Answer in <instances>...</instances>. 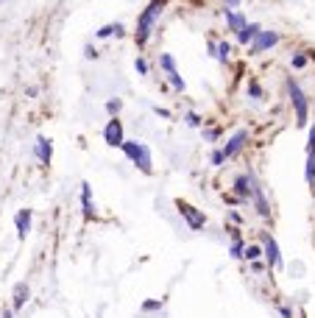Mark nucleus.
<instances>
[{
	"label": "nucleus",
	"instance_id": "nucleus-33",
	"mask_svg": "<svg viewBox=\"0 0 315 318\" xmlns=\"http://www.w3.org/2000/svg\"><path fill=\"white\" fill-rule=\"evenodd\" d=\"M3 318H11V310H6V313H3Z\"/></svg>",
	"mask_w": 315,
	"mask_h": 318
},
{
	"label": "nucleus",
	"instance_id": "nucleus-17",
	"mask_svg": "<svg viewBox=\"0 0 315 318\" xmlns=\"http://www.w3.org/2000/svg\"><path fill=\"white\" fill-rule=\"evenodd\" d=\"M112 34H115V37H123V34H126L123 22H109V25H103V28L98 31V37H100V39H106V37H112Z\"/></svg>",
	"mask_w": 315,
	"mask_h": 318
},
{
	"label": "nucleus",
	"instance_id": "nucleus-15",
	"mask_svg": "<svg viewBox=\"0 0 315 318\" xmlns=\"http://www.w3.org/2000/svg\"><path fill=\"white\" fill-rule=\"evenodd\" d=\"M259 31H262V28H259L257 22H248V25L243 28L240 34H237V42H240V45H251V42H254V37H257Z\"/></svg>",
	"mask_w": 315,
	"mask_h": 318
},
{
	"label": "nucleus",
	"instance_id": "nucleus-32",
	"mask_svg": "<svg viewBox=\"0 0 315 318\" xmlns=\"http://www.w3.org/2000/svg\"><path fill=\"white\" fill-rule=\"evenodd\" d=\"M226 3H229V6H237V3H240V0H226Z\"/></svg>",
	"mask_w": 315,
	"mask_h": 318
},
{
	"label": "nucleus",
	"instance_id": "nucleus-24",
	"mask_svg": "<svg viewBox=\"0 0 315 318\" xmlns=\"http://www.w3.org/2000/svg\"><path fill=\"white\" fill-rule=\"evenodd\" d=\"M231 257H237V260H240V257H243V251H246V249H243V240L240 237H234V243H231Z\"/></svg>",
	"mask_w": 315,
	"mask_h": 318
},
{
	"label": "nucleus",
	"instance_id": "nucleus-21",
	"mask_svg": "<svg viewBox=\"0 0 315 318\" xmlns=\"http://www.w3.org/2000/svg\"><path fill=\"white\" fill-rule=\"evenodd\" d=\"M229 53H231V45H229V42H218V50H215V56L221 59V62H226V59H229Z\"/></svg>",
	"mask_w": 315,
	"mask_h": 318
},
{
	"label": "nucleus",
	"instance_id": "nucleus-26",
	"mask_svg": "<svg viewBox=\"0 0 315 318\" xmlns=\"http://www.w3.org/2000/svg\"><path fill=\"white\" fill-rule=\"evenodd\" d=\"M248 95H251V98H262V87H259L257 81H248Z\"/></svg>",
	"mask_w": 315,
	"mask_h": 318
},
{
	"label": "nucleus",
	"instance_id": "nucleus-29",
	"mask_svg": "<svg viewBox=\"0 0 315 318\" xmlns=\"http://www.w3.org/2000/svg\"><path fill=\"white\" fill-rule=\"evenodd\" d=\"M315 151V126H310V143H307V154Z\"/></svg>",
	"mask_w": 315,
	"mask_h": 318
},
{
	"label": "nucleus",
	"instance_id": "nucleus-13",
	"mask_svg": "<svg viewBox=\"0 0 315 318\" xmlns=\"http://www.w3.org/2000/svg\"><path fill=\"white\" fill-rule=\"evenodd\" d=\"M234 193H237L240 198H251V193H254V181L248 179L246 173L237 176V179H234Z\"/></svg>",
	"mask_w": 315,
	"mask_h": 318
},
{
	"label": "nucleus",
	"instance_id": "nucleus-28",
	"mask_svg": "<svg viewBox=\"0 0 315 318\" xmlns=\"http://www.w3.org/2000/svg\"><path fill=\"white\" fill-rule=\"evenodd\" d=\"M184 120H187V126H201V117L195 115V112H187V115H184Z\"/></svg>",
	"mask_w": 315,
	"mask_h": 318
},
{
	"label": "nucleus",
	"instance_id": "nucleus-23",
	"mask_svg": "<svg viewBox=\"0 0 315 318\" xmlns=\"http://www.w3.org/2000/svg\"><path fill=\"white\" fill-rule=\"evenodd\" d=\"M120 106H123L120 98H112V101H106V112H109V115H117V112H120Z\"/></svg>",
	"mask_w": 315,
	"mask_h": 318
},
{
	"label": "nucleus",
	"instance_id": "nucleus-8",
	"mask_svg": "<svg viewBox=\"0 0 315 318\" xmlns=\"http://www.w3.org/2000/svg\"><path fill=\"white\" fill-rule=\"evenodd\" d=\"M279 42V34L276 31H259L257 37H254V42H251V53H262V50H268V48H273V45Z\"/></svg>",
	"mask_w": 315,
	"mask_h": 318
},
{
	"label": "nucleus",
	"instance_id": "nucleus-16",
	"mask_svg": "<svg viewBox=\"0 0 315 318\" xmlns=\"http://www.w3.org/2000/svg\"><path fill=\"white\" fill-rule=\"evenodd\" d=\"M81 207H84V215L92 218L95 215V204H92V196H90V184H81Z\"/></svg>",
	"mask_w": 315,
	"mask_h": 318
},
{
	"label": "nucleus",
	"instance_id": "nucleus-19",
	"mask_svg": "<svg viewBox=\"0 0 315 318\" xmlns=\"http://www.w3.org/2000/svg\"><path fill=\"white\" fill-rule=\"evenodd\" d=\"M243 257H246V260L248 262H257L259 260V257H262V246H246V251H243Z\"/></svg>",
	"mask_w": 315,
	"mask_h": 318
},
{
	"label": "nucleus",
	"instance_id": "nucleus-1",
	"mask_svg": "<svg viewBox=\"0 0 315 318\" xmlns=\"http://www.w3.org/2000/svg\"><path fill=\"white\" fill-rule=\"evenodd\" d=\"M165 3H168V0H151V3H148V9L140 14V20H137V31H134L137 48H145L148 37H151V31H153V22H156L159 14H162Z\"/></svg>",
	"mask_w": 315,
	"mask_h": 318
},
{
	"label": "nucleus",
	"instance_id": "nucleus-9",
	"mask_svg": "<svg viewBox=\"0 0 315 318\" xmlns=\"http://www.w3.org/2000/svg\"><path fill=\"white\" fill-rule=\"evenodd\" d=\"M31 215H34L31 209H20L14 215V226H17V237L20 240H25L28 232H31Z\"/></svg>",
	"mask_w": 315,
	"mask_h": 318
},
{
	"label": "nucleus",
	"instance_id": "nucleus-20",
	"mask_svg": "<svg viewBox=\"0 0 315 318\" xmlns=\"http://www.w3.org/2000/svg\"><path fill=\"white\" fill-rule=\"evenodd\" d=\"M304 176H307V181H315V151L312 154H307V170H304Z\"/></svg>",
	"mask_w": 315,
	"mask_h": 318
},
{
	"label": "nucleus",
	"instance_id": "nucleus-7",
	"mask_svg": "<svg viewBox=\"0 0 315 318\" xmlns=\"http://www.w3.org/2000/svg\"><path fill=\"white\" fill-rule=\"evenodd\" d=\"M159 64H162V70L168 73V78H170V84H173V90H184V78L179 75V70H176V62H173V56L170 53H162L159 56Z\"/></svg>",
	"mask_w": 315,
	"mask_h": 318
},
{
	"label": "nucleus",
	"instance_id": "nucleus-18",
	"mask_svg": "<svg viewBox=\"0 0 315 318\" xmlns=\"http://www.w3.org/2000/svg\"><path fill=\"white\" fill-rule=\"evenodd\" d=\"M254 201H257V209H259V215H268V204H265V196H262V190H259L257 184H254Z\"/></svg>",
	"mask_w": 315,
	"mask_h": 318
},
{
	"label": "nucleus",
	"instance_id": "nucleus-27",
	"mask_svg": "<svg viewBox=\"0 0 315 318\" xmlns=\"http://www.w3.org/2000/svg\"><path fill=\"white\" fill-rule=\"evenodd\" d=\"M209 162H212V165H223V162H226L223 151H221V148H215V151H212V154H209Z\"/></svg>",
	"mask_w": 315,
	"mask_h": 318
},
{
	"label": "nucleus",
	"instance_id": "nucleus-31",
	"mask_svg": "<svg viewBox=\"0 0 315 318\" xmlns=\"http://www.w3.org/2000/svg\"><path fill=\"white\" fill-rule=\"evenodd\" d=\"M221 137V131H218V128H209V131H206V140H218Z\"/></svg>",
	"mask_w": 315,
	"mask_h": 318
},
{
	"label": "nucleus",
	"instance_id": "nucleus-4",
	"mask_svg": "<svg viewBox=\"0 0 315 318\" xmlns=\"http://www.w3.org/2000/svg\"><path fill=\"white\" fill-rule=\"evenodd\" d=\"M176 209H179V215L187 221V226L190 229H204L206 226V215L201 209H195L193 204H187V201H181V198H176Z\"/></svg>",
	"mask_w": 315,
	"mask_h": 318
},
{
	"label": "nucleus",
	"instance_id": "nucleus-10",
	"mask_svg": "<svg viewBox=\"0 0 315 318\" xmlns=\"http://www.w3.org/2000/svg\"><path fill=\"white\" fill-rule=\"evenodd\" d=\"M246 140H248V131H237L234 137H231L229 143H226L223 148H221V151H223V156L229 159V156L240 154V151H243V145H246Z\"/></svg>",
	"mask_w": 315,
	"mask_h": 318
},
{
	"label": "nucleus",
	"instance_id": "nucleus-3",
	"mask_svg": "<svg viewBox=\"0 0 315 318\" xmlns=\"http://www.w3.org/2000/svg\"><path fill=\"white\" fill-rule=\"evenodd\" d=\"M287 92H290V103L296 109V126L304 128L310 123V106H307V95L301 92V87L293 78H287Z\"/></svg>",
	"mask_w": 315,
	"mask_h": 318
},
{
	"label": "nucleus",
	"instance_id": "nucleus-2",
	"mask_svg": "<svg viewBox=\"0 0 315 318\" xmlns=\"http://www.w3.org/2000/svg\"><path fill=\"white\" fill-rule=\"evenodd\" d=\"M123 154H126L137 168L142 170L145 176L153 173V159H151V148H148L145 143H140V140H126L123 143Z\"/></svg>",
	"mask_w": 315,
	"mask_h": 318
},
{
	"label": "nucleus",
	"instance_id": "nucleus-22",
	"mask_svg": "<svg viewBox=\"0 0 315 318\" xmlns=\"http://www.w3.org/2000/svg\"><path fill=\"white\" fill-rule=\"evenodd\" d=\"M290 64H293L296 70H301L307 64V53H293V59H290Z\"/></svg>",
	"mask_w": 315,
	"mask_h": 318
},
{
	"label": "nucleus",
	"instance_id": "nucleus-30",
	"mask_svg": "<svg viewBox=\"0 0 315 318\" xmlns=\"http://www.w3.org/2000/svg\"><path fill=\"white\" fill-rule=\"evenodd\" d=\"M162 307V302H145L142 304V310H145V313H151V310H159Z\"/></svg>",
	"mask_w": 315,
	"mask_h": 318
},
{
	"label": "nucleus",
	"instance_id": "nucleus-25",
	"mask_svg": "<svg viewBox=\"0 0 315 318\" xmlns=\"http://www.w3.org/2000/svg\"><path fill=\"white\" fill-rule=\"evenodd\" d=\"M134 70H137L140 75H148V62H145L142 56H137V59H134Z\"/></svg>",
	"mask_w": 315,
	"mask_h": 318
},
{
	"label": "nucleus",
	"instance_id": "nucleus-12",
	"mask_svg": "<svg viewBox=\"0 0 315 318\" xmlns=\"http://www.w3.org/2000/svg\"><path fill=\"white\" fill-rule=\"evenodd\" d=\"M223 17H226V22H229V31H234V34H240L243 28L248 25V20L243 14H234L231 9H223Z\"/></svg>",
	"mask_w": 315,
	"mask_h": 318
},
{
	"label": "nucleus",
	"instance_id": "nucleus-11",
	"mask_svg": "<svg viewBox=\"0 0 315 318\" xmlns=\"http://www.w3.org/2000/svg\"><path fill=\"white\" fill-rule=\"evenodd\" d=\"M34 151H37V159H39L42 165H50V159H53V145H50V140H47V137H42V134H39L37 143H34Z\"/></svg>",
	"mask_w": 315,
	"mask_h": 318
},
{
	"label": "nucleus",
	"instance_id": "nucleus-14",
	"mask_svg": "<svg viewBox=\"0 0 315 318\" xmlns=\"http://www.w3.org/2000/svg\"><path fill=\"white\" fill-rule=\"evenodd\" d=\"M28 302V285L25 282H17L14 285V302H11V310H22V304Z\"/></svg>",
	"mask_w": 315,
	"mask_h": 318
},
{
	"label": "nucleus",
	"instance_id": "nucleus-6",
	"mask_svg": "<svg viewBox=\"0 0 315 318\" xmlns=\"http://www.w3.org/2000/svg\"><path fill=\"white\" fill-rule=\"evenodd\" d=\"M262 254L268 260V268H282V254H279V243L271 234H262Z\"/></svg>",
	"mask_w": 315,
	"mask_h": 318
},
{
	"label": "nucleus",
	"instance_id": "nucleus-5",
	"mask_svg": "<svg viewBox=\"0 0 315 318\" xmlns=\"http://www.w3.org/2000/svg\"><path fill=\"white\" fill-rule=\"evenodd\" d=\"M103 143L112 145V148H123V143H126V134H123V123L117 120V117H112L109 123H106L103 128Z\"/></svg>",
	"mask_w": 315,
	"mask_h": 318
}]
</instances>
